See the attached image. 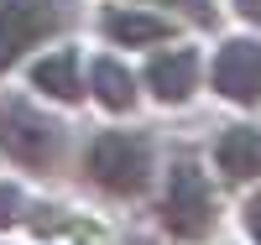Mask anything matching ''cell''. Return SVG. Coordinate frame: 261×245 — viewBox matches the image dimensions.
<instances>
[{
  "label": "cell",
  "mask_w": 261,
  "mask_h": 245,
  "mask_svg": "<svg viewBox=\"0 0 261 245\" xmlns=\"http://www.w3.org/2000/svg\"><path fill=\"white\" fill-rule=\"evenodd\" d=\"M27 219V193H21L16 183H0V230H11Z\"/></svg>",
  "instance_id": "cell-12"
},
{
  "label": "cell",
  "mask_w": 261,
  "mask_h": 245,
  "mask_svg": "<svg viewBox=\"0 0 261 245\" xmlns=\"http://www.w3.org/2000/svg\"><path fill=\"white\" fill-rule=\"evenodd\" d=\"M214 157V172L225 183H261V125L256 120H235L225 125L209 146Z\"/></svg>",
  "instance_id": "cell-9"
},
{
  "label": "cell",
  "mask_w": 261,
  "mask_h": 245,
  "mask_svg": "<svg viewBox=\"0 0 261 245\" xmlns=\"http://www.w3.org/2000/svg\"><path fill=\"white\" fill-rule=\"evenodd\" d=\"M0 151L27 172H58L63 151H68V130L27 94H6L0 99Z\"/></svg>",
  "instance_id": "cell-2"
},
{
  "label": "cell",
  "mask_w": 261,
  "mask_h": 245,
  "mask_svg": "<svg viewBox=\"0 0 261 245\" xmlns=\"http://www.w3.org/2000/svg\"><path fill=\"white\" fill-rule=\"evenodd\" d=\"M141 78L125 68V63L115 58V52H99V58H89V99L105 110V115H130V110L141 104Z\"/></svg>",
  "instance_id": "cell-10"
},
{
  "label": "cell",
  "mask_w": 261,
  "mask_h": 245,
  "mask_svg": "<svg viewBox=\"0 0 261 245\" xmlns=\"http://www.w3.org/2000/svg\"><path fill=\"white\" fill-rule=\"evenodd\" d=\"M209 89L235 110L261 104V37H225L209 63Z\"/></svg>",
  "instance_id": "cell-6"
},
{
  "label": "cell",
  "mask_w": 261,
  "mask_h": 245,
  "mask_svg": "<svg viewBox=\"0 0 261 245\" xmlns=\"http://www.w3.org/2000/svg\"><path fill=\"white\" fill-rule=\"evenodd\" d=\"M84 183L110 198H141L157 177V141L146 130H94L84 141Z\"/></svg>",
  "instance_id": "cell-1"
},
{
  "label": "cell",
  "mask_w": 261,
  "mask_h": 245,
  "mask_svg": "<svg viewBox=\"0 0 261 245\" xmlns=\"http://www.w3.org/2000/svg\"><path fill=\"white\" fill-rule=\"evenodd\" d=\"M199 84H204V58H199V47L193 42H162V47H151L146 52V68H141V89L157 104H167V110H178V104H188L193 94H199Z\"/></svg>",
  "instance_id": "cell-5"
},
{
  "label": "cell",
  "mask_w": 261,
  "mask_h": 245,
  "mask_svg": "<svg viewBox=\"0 0 261 245\" xmlns=\"http://www.w3.org/2000/svg\"><path fill=\"white\" fill-rule=\"evenodd\" d=\"M32 89L42 99H58V104H84L89 99V63L73 42H58L42 58H32Z\"/></svg>",
  "instance_id": "cell-8"
},
{
  "label": "cell",
  "mask_w": 261,
  "mask_h": 245,
  "mask_svg": "<svg viewBox=\"0 0 261 245\" xmlns=\"http://www.w3.org/2000/svg\"><path fill=\"white\" fill-rule=\"evenodd\" d=\"M230 6H235V16H241V21H251V26L261 32V0H230Z\"/></svg>",
  "instance_id": "cell-14"
},
{
  "label": "cell",
  "mask_w": 261,
  "mask_h": 245,
  "mask_svg": "<svg viewBox=\"0 0 261 245\" xmlns=\"http://www.w3.org/2000/svg\"><path fill=\"white\" fill-rule=\"evenodd\" d=\"M157 214H162V230L172 240H183V245L214 235V225H220V193H214L209 172L193 162V157H172V167L162 177V204H157Z\"/></svg>",
  "instance_id": "cell-3"
},
{
  "label": "cell",
  "mask_w": 261,
  "mask_h": 245,
  "mask_svg": "<svg viewBox=\"0 0 261 245\" xmlns=\"http://www.w3.org/2000/svg\"><path fill=\"white\" fill-rule=\"evenodd\" d=\"M99 32L110 47H125V52H151V47H162V42L178 37V16L172 11H151V6H105L99 16Z\"/></svg>",
  "instance_id": "cell-7"
},
{
  "label": "cell",
  "mask_w": 261,
  "mask_h": 245,
  "mask_svg": "<svg viewBox=\"0 0 261 245\" xmlns=\"http://www.w3.org/2000/svg\"><path fill=\"white\" fill-rule=\"evenodd\" d=\"M79 0H0V73L27 63L37 47L73 32Z\"/></svg>",
  "instance_id": "cell-4"
},
{
  "label": "cell",
  "mask_w": 261,
  "mask_h": 245,
  "mask_svg": "<svg viewBox=\"0 0 261 245\" xmlns=\"http://www.w3.org/2000/svg\"><path fill=\"white\" fill-rule=\"evenodd\" d=\"M141 6H162L172 16H188L193 26H214V21H220V6H214V0H141Z\"/></svg>",
  "instance_id": "cell-11"
},
{
  "label": "cell",
  "mask_w": 261,
  "mask_h": 245,
  "mask_svg": "<svg viewBox=\"0 0 261 245\" xmlns=\"http://www.w3.org/2000/svg\"><path fill=\"white\" fill-rule=\"evenodd\" d=\"M241 225H246V235H251V245H261V188L246 198V209H241Z\"/></svg>",
  "instance_id": "cell-13"
}]
</instances>
